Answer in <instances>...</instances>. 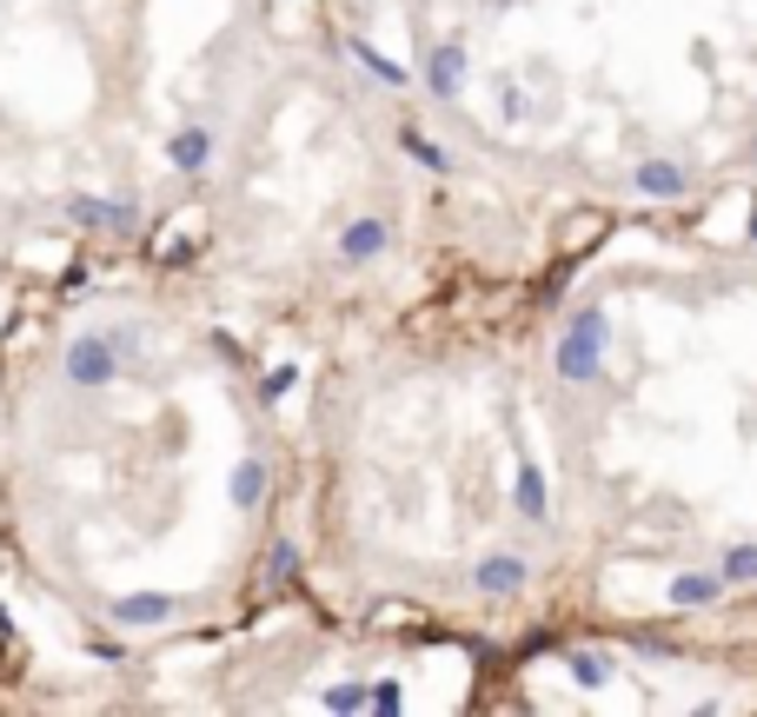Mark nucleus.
Here are the masks:
<instances>
[{"instance_id": "nucleus-1", "label": "nucleus", "mask_w": 757, "mask_h": 717, "mask_svg": "<svg viewBox=\"0 0 757 717\" xmlns=\"http://www.w3.org/2000/svg\"><path fill=\"white\" fill-rule=\"evenodd\" d=\"M133 346V332H80L73 346H67V379L80 386V392H100V386H113L120 379V352Z\"/></svg>"}, {"instance_id": "nucleus-3", "label": "nucleus", "mask_w": 757, "mask_h": 717, "mask_svg": "<svg viewBox=\"0 0 757 717\" xmlns=\"http://www.w3.org/2000/svg\"><path fill=\"white\" fill-rule=\"evenodd\" d=\"M166 160H173L180 173H206V166H213V133H206V126H180V133L166 140Z\"/></svg>"}, {"instance_id": "nucleus-5", "label": "nucleus", "mask_w": 757, "mask_h": 717, "mask_svg": "<svg viewBox=\"0 0 757 717\" xmlns=\"http://www.w3.org/2000/svg\"><path fill=\"white\" fill-rule=\"evenodd\" d=\"M226 492H233V505H239V512H253V505L266 499V465H259V459L233 465V485H226Z\"/></svg>"}, {"instance_id": "nucleus-2", "label": "nucleus", "mask_w": 757, "mask_h": 717, "mask_svg": "<svg viewBox=\"0 0 757 717\" xmlns=\"http://www.w3.org/2000/svg\"><path fill=\"white\" fill-rule=\"evenodd\" d=\"M67 219H80V226H93V233H133L140 206H126V199H93V193H73V199H67Z\"/></svg>"}, {"instance_id": "nucleus-6", "label": "nucleus", "mask_w": 757, "mask_h": 717, "mask_svg": "<svg viewBox=\"0 0 757 717\" xmlns=\"http://www.w3.org/2000/svg\"><path fill=\"white\" fill-rule=\"evenodd\" d=\"M339 253H346V259H372V253H386V226H379V219H359V226H346Z\"/></svg>"}, {"instance_id": "nucleus-4", "label": "nucleus", "mask_w": 757, "mask_h": 717, "mask_svg": "<svg viewBox=\"0 0 757 717\" xmlns=\"http://www.w3.org/2000/svg\"><path fill=\"white\" fill-rule=\"evenodd\" d=\"M166 618H173V598H166V592H133V598L113 605V625H133V632L166 625Z\"/></svg>"}]
</instances>
